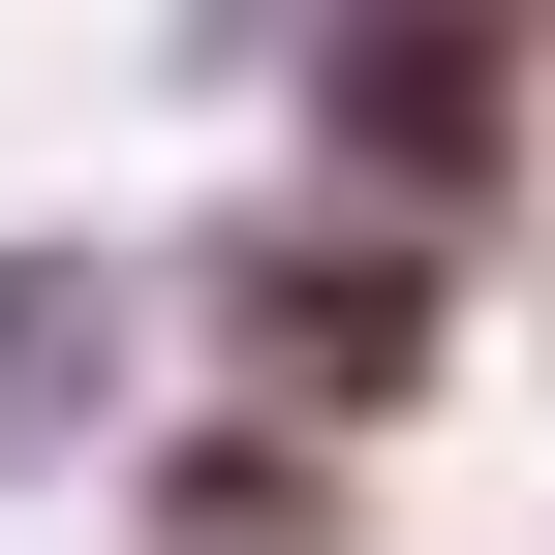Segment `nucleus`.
<instances>
[{
  "mask_svg": "<svg viewBox=\"0 0 555 555\" xmlns=\"http://www.w3.org/2000/svg\"><path fill=\"white\" fill-rule=\"evenodd\" d=\"M494 124H525L494 31H463V62H401V31L339 62V185H371V217H463V185H494Z\"/></svg>",
  "mask_w": 555,
  "mask_h": 555,
  "instance_id": "f257e3e1",
  "label": "nucleus"
},
{
  "mask_svg": "<svg viewBox=\"0 0 555 555\" xmlns=\"http://www.w3.org/2000/svg\"><path fill=\"white\" fill-rule=\"evenodd\" d=\"M217 309H247V339H278V371H309V401H371L401 339H433V278H371V247H247Z\"/></svg>",
  "mask_w": 555,
  "mask_h": 555,
  "instance_id": "f03ea898",
  "label": "nucleus"
}]
</instances>
